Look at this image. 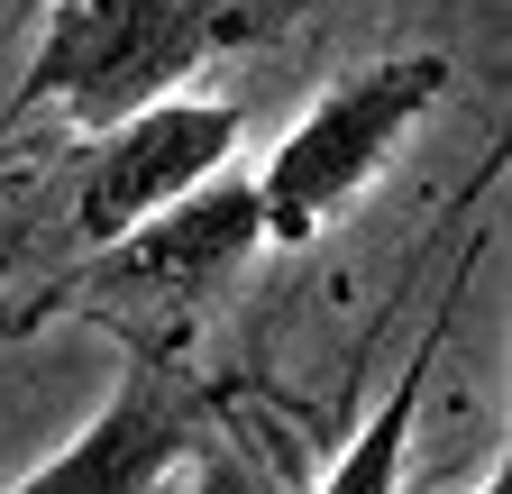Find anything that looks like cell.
<instances>
[{
    "mask_svg": "<svg viewBox=\"0 0 512 494\" xmlns=\"http://www.w3.org/2000/svg\"><path fill=\"white\" fill-rule=\"evenodd\" d=\"M238 156V110L229 101H156L119 129L92 138H46L28 165L0 174V339L28 312V293L64 266L119 247L183 193H202Z\"/></svg>",
    "mask_w": 512,
    "mask_h": 494,
    "instance_id": "6da1fadb",
    "label": "cell"
},
{
    "mask_svg": "<svg viewBox=\"0 0 512 494\" xmlns=\"http://www.w3.org/2000/svg\"><path fill=\"white\" fill-rule=\"evenodd\" d=\"M293 10L311 0H46L28 74L0 110V138L28 119H55V138L119 129L156 101H183L192 74L275 37Z\"/></svg>",
    "mask_w": 512,
    "mask_h": 494,
    "instance_id": "7a4b0ae2",
    "label": "cell"
},
{
    "mask_svg": "<svg viewBox=\"0 0 512 494\" xmlns=\"http://www.w3.org/2000/svg\"><path fill=\"white\" fill-rule=\"evenodd\" d=\"M256 247H266V229H256L247 174H211L202 193H183L174 211L128 229L119 247L64 266L55 284H37L28 312L10 321V339H28L46 321H92V330L119 339V357H192L211 302L247 275Z\"/></svg>",
    "mask_w": 512,
    "mask_h": 494,
    "instance_id": "3957f363",
    "label": "cell"
},
{
    "mask_svg": "<svg viewBox=\"0 0 512 494\" xmlns=\"http://www.w3.org/2000/svg\"><path fill=\"white\" fill-rule=\"evenodd\" d=\"M439 101H448V55H430V46L421 55H375V65H348L339 83H320L311 110L266 147V165L247 174L266 247L330 238V220L394 165V147Z\"/></svg>",
    "mask_w": 512,
    "mask_h": 494,
    "instance_id": "277c9868",
    "label": "cell"
},
{
    "mask_svg": "<svg viewBox=\"0 0 512 494\" xmlns=\"http://www.w3.org/2000/svg\"><path fill=\"white\" fill-rule=\"evenodd\" d=\"M229 421L238 394L192 357H119V385L83 412V430L0 494H174Z\"/></svg>",
    "mask_w": 512,
    "mask_h": 494,
    "instance_id": "5b68a950",
    "label": "cell"
},
{
    "mask_svg": "<svg viewBox=\"0 0 512 494\" xmlns=\"http://www.w3.org/2000/svg\"><path fill=\"white\" fill-rule=\"evenodd\" d=\"M476 266H485V229H467L458 266H448V293L421 321V348L403 357V376L384 385V403L348 430V449L311 476V494H403V458H412V430H421V403H430V376H439V348H448V330H458L467 293H476Z\"/></svg>",
    "mask_w": 512,
    "mask_h": 494,
    "instance_id": "8992f818",
    "label": "cell"
},
{
    "mask_svg": "<svg viewBox=\"0 0 512 494\" xmlns=\"http://www.w3.org/2000/svg\"><path fill=\"white\" fill-rule=\"evenodd\" d=\"M174 494H284V467H266V449H247L238 421H229L220 440L202 449V467H192Z\"/></svg>",
    "mask_w": 512,
    "mask_h": 494,
    "instance_id": "52a82bcc",
    "label": "cell"
},
{
    "mask_svg": "<svg viewBox=\"0 0 512 494\" xmlns=\"http://www.w3.org/2000/svg\"><path fill=\"white\" fill-rule=\"evenodd\" d=\"M467 494H512V467H503V458H494V476H476V485H467Z\"/></svg>",
    "mask_w": 512,
    "mask_h": 494,
    "instance_id": "ba28073f",
    "label": "cell"
}]
</instances>
